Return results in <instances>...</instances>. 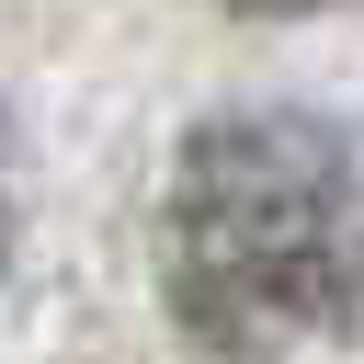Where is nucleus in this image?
<instances>
[{"label": "nucleus", "instance_id": "1", "mask_svg": "<svg viewBox=\"0 0 364 364\" xmlns=\"http://www.w3.org/2000/svg\"><path fill=\"white\" fill-rule=\"evenodd\" d=\"M171 318L216 364H296L364 307V171L318 114H205L159 193Z\"/></svg>", "mask_w": 364, "mask_h": 364}, {"label": "nucleus", "instance_id": "3", "mask_svg": "<svg viewBox=\"0 0 364 364\" xmlns=\"http://www.w3.org/2000/svg\"><path fill=\"white\" fill-rule=\"evenodd\" d=\"M250 11H307V0H250Z\"/></svg>", "mask_w": 364, "mask_h": 364}, {"label": "nucleus", "instance_id": "2", "mask_svg": "<svg viewBox=\"0 0 364 364\" xmlns=\"http://www.w3.org/2000/svg\"><path fill=\"white\" fill-rule=\"evenodd\" d=\"M11 239H23V159H11V125H0V284H11Z\"/></svg>", "mask_w": 364, "mask_h": 364}]
</instances>
